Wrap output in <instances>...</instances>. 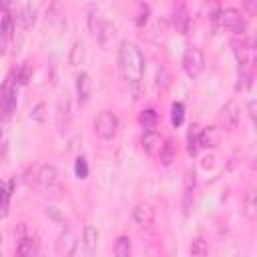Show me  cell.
Returning a JSON list of instances; mask_svg holds the SVG:
<instances>
[{
  "label": "cell",
  "mask_w": 257,
  "mask_h": 257,
  "mask_svg": "<svg viewBox=\"0 0 257 257\" xmlns=\"http://www.w3.org/2000/svg\"><path fill=\"white\" fill-rule=\"evenodd\" d=\"M118 68L122 78L128 82V86L133 88V94L137 98L139 94V84L143 80V72H145V56L141 52V48L131 42V40H122L118 46Z\"/></svg>",
  "instance_id": "6da1fadb"
},
{
  "label": "cell",
  "mask_w": 257,
  "mask_h": 257,
  "mask_svg": "<svg viewBox=\"0 0 257 257\" xmlns=\"http://www.w3.org/2000/svg\"><path fill=\"white\" fill-rule=\"evenodd\" d=\"M205 68V56L203 50L197 46H189L183 54V70L189 78H197Z\"/></svg>",
  "instance_id": "7a4b0ae2"
},
{
  "label": "cell",
  "mask_w": 257,
  "mask_h": 257,
  "mask_svg": "<svg viewBox=\"0 0 257 257\" xmlns=\"http://www.w3.org/2000/svg\"><path fill=\"white\" fill-rule=\"evenodd\" d=\"M118 128V118L114 112L110 110H102L96 118H94V133L102 139V141H110L116 135Z\"/></svg>",
  "instance_id": "3957f363"
},
{
  "label": "cell",
  "mask_w": 257,
  "mask_h": 257,
  "mask_svg": "<svg viewBox=\"0 0 257 257\" xmlns=\"http://www.w3.org/2000/svg\"><path fill=\"white\" fill-rule=\"evenodd\" d=\"M219 20H221V24H223L227 30H231V32H235V34H243V32H245V18H243L241 12L235 10V8H225V10H221V12H219Z\"/></svg>",
  "instance_id": "277c9868"
},
{
  "label": "cell",
  "mask_w": 257,
  "mask_h": 257,
  "mask_svg": "<svg viewBox=\"0 0 257 257\" xmlns=\"http://www.w3.org/2000/svg\"><path fill=\"white\" fill-rule=\"evenodd\" d=\"M239 118H241V114H239V106L235 102H227V104L221 106V110H219V124L223 128H227V131L237 128L239 126Z\"/></svg>",
  "instance_id": "5b68a950"
},
{
  "label": "cell",
  "mask_w": 257,
  "mask_h": 257,
  "mask_svg": "<svg viewBox=\"0 0 257 257\" xmlns=\"http://www.w3.org/2000/svg\"><path fill=\"white\" fill-rule=\"evenodd\" d=\"M171 22H173V26H175V30H177V32H181V34H187L191 18H189V10H187V4H185L183 0L175 2V6H173V14H171Z\"/></svg>",
  "instance_id": "8992f818"
},
{
  "label": "cell",
  "mask_w": 257,
  "mask_h": 257,
  "mask_svg": "<svg viewBox=\"0 0 257 257\" xmlns=\"http://www.w3.org/2000/svg\"><path fill=\"white\" fill-rule=\"evenodd\" d=\"M46 22H48V26H50L54 32H62V30H64L66 20H64V10H62L60 0H52V4L48 6Z\"/></svg>",
  "instance_id": "52a82bcc"
},
{
  "label": "cell",
  "mask_w": 257,
  "mask_h": 257,
  "mask_svg": "<svg viewBox=\"0 0 257 257\" xmlns=\"http://www.w3.org/2000/svg\"><path fill=\"white\" fill-rule=\"evenodd\" d=\"M58 181V171L54 165H42L36 173V183L42 191H52Z\"/></svg>",
  "instance_id": "ba28073f"
},
{
  "label": "cell",
  "mask_w": 257,
  "mask_h": 257,
  "mask_svg": "<svg viewBox=\"0 0 257 257\" xmlns=\"http://www.w3.org/2000/svg\"><path fill=\"white\" fill-rule=\"evenodd\" d=\"M92 88H94V84H92L90 74H88V72H80V74L76 76V96H78V104H86V102L90 100Z\"/></svg>",
  "instance_id": "9c48e42d"
},
{
  "label": "cell",
  "mask_w": 257,
  "mask_h": 257,
  "mask_svg": "<svg viewBox=\"0 0 257 257\" xmlns=\"http://www.w3.org/2000/svg\"><path fill=\"white\" fill-rule=\"evenodd\" d=\"M56 126L60 133L68 131L70 126V98L68 94H62L60 100H58V106H56Z\"/></svg>",
  "instance_id": "30bf717a"
},
{
  "label": "cell",
  "mask_w": 257,
  "mask_h": 257,
  "mask_svg": "<svg viewBox=\"0 0 257 257\" xmlns=\"http://www.w3.org/2000/svg\"><path fill=\"white\" fill-rule=\"evenodd\" d=\"M133 219H135V223L139 227H151L155 223V209H153V205L147 203V201L139 203L135 207V211H133Z\"/></svg>",
  "instance_id": "8fae6325"
},
{
  "label": "cell",
  "mask_w": 257,
  "mask_h": 257,
  "mask_svg": "<svg viewBox=\"0 0 257 257\" xmlns=\"http://www.w3.org/2000/svg\"><path fill=\"white\" fill-rule=\"evenodd\" d=\"M14 108H16V88L6 86V90H2V102H0L2 118L8 120L14 114Z\"/></svg>",
  "instance_id": "7c38bea8"
},
{
  "label": "cell",
  "mask_w": 257,
  "mask_h": 257,
  "mask_svg": "<svg viewBox=\"0 0 257 257\" xmlns=\"http://www.w3.org/2000/svg\"><path fill=\"white\" fill-rule=\"evenodd\" d=\"M141 143H143V151H145L149 157H155V155H159V151H161L163 139H161V135L155 133V131H145Z\"/></svg>",
  "instance_id": "4fadbf2b"
},
{
  "label": "cell",
  "mask_w": 257,
  "mask_h": 257,
  "mask_svg": "<svg viewBox=\"0 0 257 257\" xmlns=\"http://www.w3.org/2000/svg\"><path fill=\"white\" fill-rule=\"evenodd\" d=\"M219 141H221V131L217 126H205L203 131H199V147L213 149L219 145Z\"/></svg>",
  "instance_id": "5bb4252c"
},
{
  "label": "cell",
  "mask_w": 257,
  "mask_h": 257,
  "mask_svg": "<svg viewBox=\"0 0 257 257\" xmlns=\"http://www.w3.org/2000/svg\"><path fill=\"white\" fill-rule=\"evenodd\" d=\"M76 249V237L70 231H64L56 243V253L58 255H72Z\"/></svg>",
  "instance_id": "9a60e30c"
},
{
  "label": "cell",
  "mask_w": 257,
  "mask_h": 257,
  "mask_svg": "<svg viewBox=\"0 0 257 257\" xmlns=\"http://www.w3.org/2000/svg\"><path fill=\"white\" fill-rule=\"evenodd\" d=\"M114 34H116V28H114L108 20H104V22L100 24V28H98V32H96L94 36H96V42H98L102 48H106V46L110 44V40L114 38Z\"/></svg>",
  "instance_id": "2e32d148"
},
{
  "label": "cell",
  "mask_w": 257,
  "mask_h": 257,
  "mask_svg": "<svg viewBox=\"0 0 257 257\" xmlns=\"http://www.w3.org/2000/svg\"><path fill=\"white\" fill-rule=\"evenodd\" d=\"M159 155H161V163H163V165H171V163L175 161V157H177V147H175L173 139H167V141H163Z\"/></svg>",
  "instance_id": "e0dca14e"
},
{
  "label": "cell",
  "mask_w": 257,
  "mask_h": 257,
  "mask_svg": "<svg viewBox=\"0 0 257 257\" xmlns=\"http://www.w3.org/2000/svg\"><path fill=\"white\" fill-rule=\"evenodd\" d=\"M82 241H84V249L88 253H92L96 249V243H98V231H96V227L86 225L84 231H82Z\"/></svg>",
  "instance_id": "ac0fdd59"
},
{
  "label": "cell",
  "mask_w": 257,
  "mask_h": 257,
  "mask_svg": "<svg viewBox=\"0 0 257 257\" xmlns=\"http://www.w3.org/2000/svg\"><path fill=\"white\" fill-rule=\"evenodd\" d=\"M199 151V126L197 124H191L189 126V133H187V153L191 157H195Z\"/></svg>",
  "instance_id": "d6986e66"
},
{
  "label": "cell",
  "mask_w": 257,
  "mask_h": 257,
  "mask_svg": "<svg viewBox=\"0 0 257 257\" xmlns=\"http://www.w3.org/2000/svg\"><path fill=\"white\" fill-rule=\"evenodd\" d=\"M157 120H159V116H157V112L153 108H147V110H143L139 114V122H141V126L145 131H153L157 126Z\"/></svg>",
  "instance_id": "ffe728a7"
},
{
  "label": "cell",
  "mask_w": 257,
  "mask_h": 257,
  "mask_svg": "<svg viewBox=\"0 0 257 257\" xmlns=\"http://www.w3.org/2000/svg\"><path fill=\"white\" fill-rule=\"evenodd\" d=\"M102 22H104V18H102L100 10H98L96 6H90V8H88V28H90V32L96 34Z\"/></svg>",
  "instance_id": "44dd1931"
},
{
  "label": "cell",
  "mask_w": 257,
  "mask_h": 257,
  "mask_svg": "<svg viewBox=\"0 0 257 257\" xmlns=\"http://www.w3.org/2000/svg\"><path fill=\"white\" fill-rule=\"evenodd\" d=\"M185 120V104L183 102H173L171 104V124L177 128Z\"/></svg>",
  "instance_id": "7402d4cb"
},
{
  "label": "cell",
  "mask_w": 257,
  "mask_h": 257,
  "mask_svg": "<svg viewBox=\"0 0 257 257\" xmlns=\"http://www.w3.org/2000/svg\"><path fill=\"white\" fill-rule=\"evenodd\" d=\"M20 20H22V26H24L26 30L32 28L34 22H36V8H32L30 4H26V6L22 8V12H20Z\"/></svg>",
  "instance_id": "603a6c76"
},
{
  "label": "cell",
  "mask_w": 257,
  "mask_h": 257,
  "mask_svg": "<svg viewBox=\"0 0 257 257\" xmlns=\"http://www.w3.org/2000/svg\"><path fill=\"white\" fill-rule=\"evenodd\" d=\"M16 253H18V255H22V257H26V255H34V253H36V243H34V239L24 237V239L18 243Z\"/></svg>",
  "instance_id": "cb8c5ba5"
},
{
  "label": "cell",
  "mask_w": 257,
  "mask_h": 257,
  "mask_svg": "<svg viewBox=\"0 0 257 257\" xmlns=\"http://www.w3.org/2000/svg\"><path fill=\"white\" fill-rule=\"evenodd\" d=\"M149 12H151V8H149V4H145V2H137V14H135V24L141 28V26H145V22L149 20Z\"/></svg>",
  "instance_id": "d4e9b609"
},
{
  "label": "cell",
  "mask_w": 257,
  "mask_h": 257,
  "mask_svg": "<svg viewBox=\"0 0 257 257\" xmlns=\"http://www.w3.org/2000/svg\"><path fill=\"white\" fill-rule=\"evenodd\" d=\"M114 255L118 257H128L131 255V239L128 237H118L116 243H114Z\"/></svg>",
  "instance_id": "484cf974"
},
{
  "label": "cell",
  "mask_w": 257,
  "mask_h": 257,
  "mask_svg": "<svg viewBox=\"0 0 257 257\" xmlns=\"http://www.w3.org/2000/svg\"><path fill=\"white\" fill-rule=\"evenodd\" d=\"M30 74H32V64H30V60H24L22 64H20V70H18V74H16V80H18V84H26L28 80H30Z\"/></svg>",
  "instance_id": "4316f807"
},
{
  "label": "cell",
  "mask_w": 257,
  "mask_h": 257,
  "mask_svg": "<svg viewBox=\"0 0 257 257\" xmlns=\"http://www.w3.org/2000/svg\"><path fill=\"white\" fill-rule=\"evenodd\" d=\"M12 185H8V189L0 183V215H6V209H8V201H10V195H12Z\"/></svg>",
  "instance_id": "83f0119b"
},
{
  "label": "cell",
  "mask_w": 257,
  "mask_h": 257,
  "mask_svg": "<svg viewBox=\"0 0 257 257\" xmlns=\"http://www.w3.org/2000/svg\"><path fill=\"white\" fill-rule=\"evenodd\" d=\"M245 213L249 219H255L257 215V203H255V191H249L245 197Z\"/></svg>",
  "instance_id": "f1b7e54d"
},
{
  "label": "cell",
  "mask_w": 257,
  "mask_h": 257,
  "mask_svg": "<svg viewBox=\"0 0 257 257\" xmlns=\"http://www.w3.org/2000/svg\"><path fill=\"white\" fill-rule=\"evenodd\" d=\"M191 255H207V241L203 237H197L193 243H191Z\"/></svg>",
  "instance_id": "f546056e"
},
{
  "label": "cell",
  "mask_w": 257,
  "mask_h": 257,
  "mask_svg": "<svg viewBox=\"0 0 257 257\" xmlns=\"http://www.w3.org/2000/svg\"><path fill=\"white\" fill-rule=\"evenodd\" d=\"M74 173H76L78 179H86V175H88V165H86V159H84V157H78V159H76V163H74Z\"/></svg>",
  "instance_id": "4dcf8cb0"
},
{
  "label": "cell",
  "mask_w": 257,
  "mask_h": 257,
  "mask_svg": "<svg viewBox=\"0 0 257 257\" xmlns=\"http://www.w3.org/2000/svg\"><path fill=\"white\" fill-rule=\"evenodd\" d=\"M195 189V171L187 169L185 171V193H193Z\"/></svg>",
  "instance_id": "1f68e13d"
},
{
  "label": "cell",
  "mask_w": 257,
  "mask_h": 257,
  "mask_svg": "<svg viewBox=\"0 0 257 257\" xmlns=\"http://www.w3.org/2000/svg\"><path fill=\"white\" fill-rule=\"evenodd\" d=\"M82 48H84V46H82L80 42H74V46H72V54H70V62H72V64H78V60L82 58V54H84Z\"/></svg>",
  "instance_id": "d6a6232c"
},
{
  "label": "cell",
  "mask_w": 257,
  "mask_h": 257,
  "mask_svg": "<svg viewBox=\"0 0 257 257\" xmlns=\"http://www.w3.org/2000/svg\"><path fill=\"white\" fill-rule=\"evenodd\" d=\"M243 6H245V10L253 16V14H257V0H243Z\"/></svg>",
  "instance_id": "836d02e7"
},
{
  "label": "cell",
  "mask_w": 257,
  "mask_h": 257,
  "mask_svg": "<svg viewBox=\"0 0 257 257\" xmlns=\"http://www.w3.org/2000/svg\"><path fill=\"white\" fill-rule=\"evenodd\" d=\"M42 108H44L42 102L34 106V110H32V118H34V120H42Z\"/></svg>",
  "instance_id": "e575fe53"
},
{
  "label": "cell",
  "mask_w": 257,
  "mask_h": 257,
  "mask_svg": "<svg viewBox=\"0 0 257 257\" xmlns=\"http://www.w3.org/2000/svg\"><path fill=\"white\" fill-rule=\"evenodd\" d=\"M46 215H50V217L56 219V221H62V217H60V213L56 211V207H48V209H46Z\"/></svg>",
  "instance_id": "d590c367"
},
{
  "label": "cell",
  "mask_w": 257,
  "mask_h": 257,
  "mask_svg": "<svg viewBox=\"0 0 257 257\" xmlns=\"http://www.w3.org/2000/svg\"><path fill=\"white\" fill-rule=\"evenodd\" d=\"M6 14H8V12H6V6H2V4H0V26H2V22H4Z\"/></svg>",
  "instance_id": "8d00e7d4"
},
{
  "label": "cell",
  "mask_w": 257,
  "mask_h": 257,
  "mask_svg": "<svg viewBox=\"0 0 257 257\" xmlns=\"http://www.w3.org/2000/svg\"><path fill=\"white\" fill-rule=\"evenodd\" d=\"M249 114H251V118H255V102L253 100L249 102Z\"/></svg>",
  "instance_id": "74e56055"
},
{
  "label": "cell",
  "mask_w": 257,
  "mask_h": 257,
  "mask_svg": "<svg viewBox=\"0 0 257 257\" xmlns=\"http://www.w3.org/2000/svg\"><path fill=\"white\" fill-rule=\"evenodd\" d=\"M0 4H2V6H8V4H10V0H0Z\"/></svg>",
  "instance_id": "f35d334b"
},
{
  "label": "cell",
  "mask_w": 257,
  "mask_h": 257,
  "mask_svg": "<svg viewBox=\"0 0 257 257\" xmlns=\"http://www.w3.org/2000/svg\"><path fill=\"white\" fill-rule=\"evenodd\" d=\"M205 2H215V0H205Z\"/></svg>",
  "instance_id": "ab89813d"
},
{
  "label": "cell",
  "mask_w": 257,
  "mask_h": 257,
  "mask_svg": "<svg viewBox=\"0 0 257 257\" xmlns=\"http://www.w3.org/2000/svg\"><path fill=\"white\" fill-rule=\"evenodd\" d=\"M0 139H2V131H0Z\"/></svg>",
  "instance_id": "60d3db41"
}]
</instances>
